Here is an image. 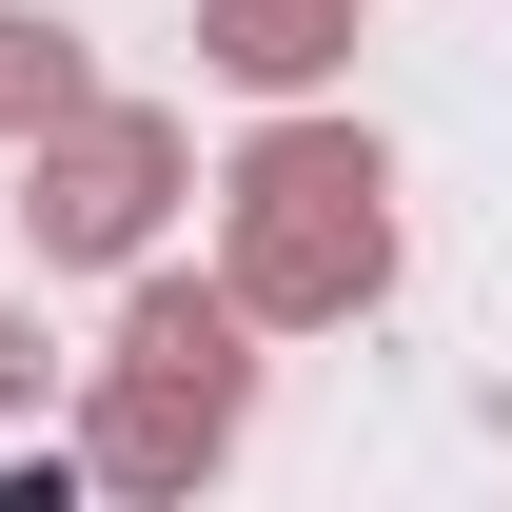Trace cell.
Returning a JSON list of instances; mask_svg holds the SVG:
<instances>
[{"mask_svg": "<svg viewBox=\"0 0 512 512\" xmlns=\"http://www.w3.org/2000/svg\"><path fill=\"white\" fill-rule=\"evenodd\" d=\"M217 197H237V316L256 335H335V316L394 296V178H375V138L276 119Z\"/></svg>", "mask_w": 512, "mask_h": 512, "instance_id": "6da1fadb", "label": "cell"}, {"mask_svg": "<svg viewBox=\"0 0 512 512\" xmlns=\"http://www.w3.org/2000/svg\"><path fill=\"white\" fill-rule=\"evenodd\" d=\"M237 276L197 296V276H138V316H119V355H99V473L119 493H197L217 453H237V414H256V355H237Z\"/></svg>", "mask_w": 512, "mask_h": 512, "instance_id": "7a4b0ae2", "label": "cell"}, {"mask_svg": "<svg viewBox=\"0 0 512 512\" xmlns=\"http://www.w3.org/2000/svg\"><path fill=\"white\" fill-rule=\"evenodd\" d=\"M158 197H178V119H138V99H79V119L20 138V217H40V256H138Z\"/></svg>", "mask_w": 512, "mask_h": 512, "instance_id": "3957f363", "label": "cell"}, {"mask_svg": "<svg viewBox=\"0 0 512 512\" xmlns=\"http://www.w3.org/2000/svg\"><path fill=\"white\" fill-rule=\"evenodd\" d=\"M335 40H355V0H217V20H197L217 79H316Z\"/></svg>", "mask_w": 512, "mask_h": 512, "instance_id": "277c9868", "label": "cell"}, {"mask_svg": "<svg viewBox=\"0 0 512 512\" xmlns=\"http://www.w3.org/2000/svg\"><path fill=\"white\" fill-rule=\"evenodd\" d=\"M99 79H79V40L60 20H0V138H40V119H79Z\"/></svg>", "mask_w": 512, "mask_h": 512, "instance_id": "5b68a950", "label": "cell"}, {"mask_svg": "<svg viewBox=\"0 0 512 512\" xmlns=\"http://www.w3.org/2000/svg\"><path fill=\"white\" fill-rule=\"evenodd\" d=\"M20 394H40V335H20V316H0V414H20Z\"/></svg>", "mask_w": 512, "mask_h": 512, "instance_id": "8992f818", "label": "cell"}]
</instances>
